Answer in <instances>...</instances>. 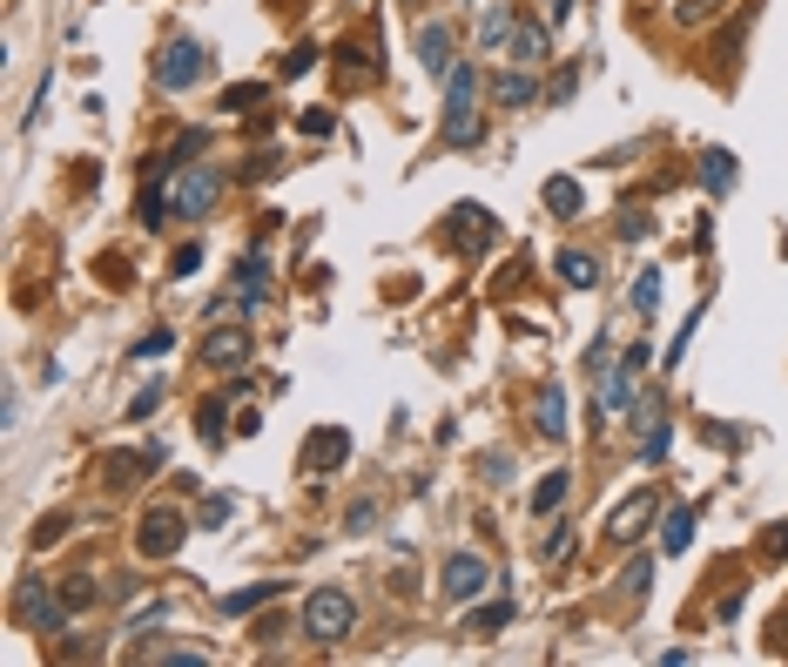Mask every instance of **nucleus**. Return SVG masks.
<instances>
[{"mask_svg": "<svg viewBox=\"0 0 788 667\" xmlns=\"http://www.w3.org/2000/svg\"><path fill=\"white\" fill-rule=\"evenodd\" d=\"M418 68L425 74H452V27L445 21H425L418 27Z\"/></svg>", "mask_w": 788, "mask_h": 667, "instance_id": "nucleus-11", "label": "nucleus"}, {"mask_svg": "<svg viewBox=\"0 0 788 667\" xmlns=\"http://www.w3.org/2000/svg\"><path fill=\"white\" fill-rule=\"evenodd\" d=\"M566 546H573V526H553L546 546H539V560H566Z\"/></svg>", "mask_w": 788, "mask_h": 667, "instance_id": "nucleus-36", "label": "nucleus"}, {"mask_svg": "<svg viewBox=\"0 0 788 667\" xmlns=\"http://www.w3.org/2000/svg\"><path fill=\"white\" fill-rule=\"evenodd\" d=\"M277 594H284V586H243V594H229V600H223V614H250V607H270Z\"/></svg>", "mask_w": 788, "mask_h": 667, "instance_id": "nucleus-24", "label": "nucleus"}, {"mask_svg": "<svg viewBox=\"0 0 788 667\" xmlns=\"http://www.w3.org/2000/svg\"><path fill=\"white\" fill-rule=\"evenodd\" d=\"M768 641H775V654H788V614H781V620L768 627Z\"/></svg>", "mask_w": 788, "mask_h": 667, "instance_id": "nucleus-40", "label": "nucleus"}, {"mask_svg": "<svg viewBox=\"0 0 788 667\" xmlns=\"http://www.w3.org/2000/svg\"><path fill=\"white\" fill-rule=\"evenodd\" d=\"M169 350H176V331H163V324H155V331L135 344V358H169Z\"/></svg>", "mask_w": 788, "mask_h": 667, "instance_id": "nucleus-33", "label": "nucleus"}, {"mask_svg": "<svg viewBox=\"0 0 788 667\" xmlns=\"http://www.w3.org/2000/svg\"><path fill=\"white\" fill-rule=\"evenodd\" d=\"M573 88H580V68H560V74H553V88H546V95H553V102H573Z\"/></svg>", "mask_w": 788, "mask_h": 667, "instance_id": "nucleus-38", "label": "nucleus"}, {"mask_svg": "<svg viewBox=\"0 0 788 667\" xmlns=\"http://www.w3.org/2000/svg\"><path fill=\"white\" fill-rule=\"evenodd\" d=\"M728 8V0H681V8H674V21H688V27H701V21H715Z\"/></svg>", "mask_w": 788, "mask_h": 667, "instance_id": "nucleus-30", "label": "nucleus"}, {"mask_svg": "<svg viewBox=\"0 0 788 667\" xmlns=\"http://www.w3.org/2000/svg\"><path fill=\"white\" fill-rule=\"evenodd\" d=\"M546 210H553L560 223H573V216L586 210V189H580L573 176H553V182H546Z\"/></svg>", "mask_w": 788, "mask_h": 667, "instance_id": "nucleus-17", "label": "nucleus"}, {"mask_svg": "<svg viewBox=\"0 0 788 667\" xmlns=\"http://www.w3.org/2000/svg\"><path fill=\"white\" fill-rule=\"evenodd\" d=\"M445 237H452V250H465V257H471V250H492V243H499V216H486V210L465 203V210L452 216Z\"/></svg>", "mask_w": 788, "mask_h": 667, "instance_id": "nucleus-9", "label": "nucleus"}, {"mask_svg": "<svg viewBox=\"0 0 788 667\" xmlns=\"http://www.w3.org/2000/svg\"><path fill=\"white\" fill-rule=\"evenodd\" d=\"M654 303H660V270H641V277H634V310L647 318Z\"/></svg>", "mask_w": 788, "mask_h": 667, "instance_id": "nucleus-31", "label": "nucleus"}, {"mask_svg": "<svg viewBox=\"0 0 788 667\" xmlns=\"http://www.w3.org/2000/svg\"><path fill=\"white\" fill-rule=\"evenodd\" d=\"M135 473H148L142 445H135V452H108V458H102V479H108V486H135Z\"/></svg>", "mask_w": 788, "mask_h": 667, "instance_id": "nucleus-19", "label": "nucleus"}, {"mask_svg": "<svg viewBox=\"0 0 788 667\" xmlns=\"http://www.w3.org/2000/svg\"><path fill=\"white\" fill-rule=\"evenodd\" d=\"M560 284H586V290H594V284H600V257H586V250H560Z\"/></svg>", "mask_w": 788, "mask_h": 667, "instance_id": "nucleus-20", "label": "nucleus"}, {"mask_svg": "<svg viewBox=\"0 0 788 667\" xmlns=\"http://www.w3.org/2000/svg\"><path fill=\"white\" fill-rule=\"evenodd\" d=\"M667 445H674L667 418H647V445H641V458H647V465H660V458H667Z\"/></svg>", "mask_w": 788, "mask_h": 667, "instance_id": "nucleus-28", "label": "nucleus"}, {"mask_svg": "<svg viewBox=\"0 0 788 667\" xmlns=\"http://www.w3.org/2000/svg\"><path fill=\"white\" fill-rule=\"evenodd\" d=\"M647 586H654V560H634V567L620 573V594L626 600H647Z\"/></svg>", "mask_w": 788, "mask_h": 667, "instance_id": "nucleus-25", "label": "nucleus"}, {"mask_svg": "<svg viewBox=\"0 0 788 667\" xmlns=\"http://www.w3.org/2000/svg\"><path fill=\"white\" fill-rule=\"evenodd\" d=\"M486 586H492V567H486L479 553H452L445 573H439V594H445L452 607H471V600L486 594Z\"/></svg>", "mask_w": 788, "mask_h": 667, "instance_id": "nucleus-4", "label": "nucleus"}, {"mask_svg": "<svg viewBox=\"0 0 788 667\" xmlns=\"http://www.w3.org/2000/svg\"><path fill=\"white\" fill-rule=\"evenodd\" d=\"M68 614H74V607H68L61 594H48V586H21V594H14V620L34 627V634H61Z\"/></svg>", "mask_w": 788, "mask_h": 667, "instance_id": "nucleus-6", "label": "nucleus"}, {"mask_svg": "<svg viewBox=\"0 0 788 667\" xmlns=\"http://www.w3.org/2000/svg\"><path fill=\"white\" fill-rule=\"evenodd\" d=\"M155 405H163V378H155V384H142L135 398H129V412H122V418H129V425H142V418H148Z\"/></svg>", "mask_w": 788, "mask_h": 667, "instance_id": "nucleus-29", "label": "nucleus"}, {"mask_svg": "<svg viewBox=\"0 0 788 667\" xmlns=\"http://www.w3.org/2000/svg\"><path fill=\"white\" fill-rule=\"evenodd\" d=\"M263 290H270V263L250 250L243 263H236V303H243V310H256V303H263Z\"/></svg>", "mask_w": 788, "mask_h": 667, "instance_id": "nucleus-15", "label": "nucleus"}, {"mask_svg": "<svg viewBox=\"0 0 788 667\" xmlns=\"http://www.w3.org/2000/svg\"><path fill=\"white\" fill-rule=\"evenodd\" d=\"M371 520H378V505H371V499H358V505H350V513H344V526H350V533H365Z\"/></svg>", "mask_w": 788, "mask_h": 667, "instance_id": "nucleus-39", "label": "nucleus"}, {"mask_svg": "<svg viewBox=\"0 0 788 667\" xmlns=\"http://www.w3.org/2000/svg\"><path fill=\"white\" fill-rule=\"evenodd\" d=\"M660 546H667V553H688V546H694V505H674V513L660 520Z\"/></svg>", "mask_w": 788, "mask_h": 667, "instance_id": "nucleus-18", "label": "nucleus"}, {"mask_svg": "<svg viewBox=\"0 0 788 667\" xmlns=\"http://www.w3.org/2000/svg\"><path fill=\"white\" fill-rule=\"evenodd\" d=\"M182 539H189V520L176 513V505H148L142 526H135V553L142 560H176Z\"/></svg>", "mask_w": 788, "mask_h": 667, "instance_id": "nucleus-3", "label": "nucleus"}, {"mask_svg": "<svg viewBox=\"0 0 788 667\" xmlns=\"http://www.w3.org/2000/svg\"><path fill=\"white\" fill-rule=\"evenodd\" d=\"M512 27H520V21H512L505 8H492V14L479 21V48H512Z\"/></svg>", "mask_w": 788, "mask_h": 667, "instance_id": "nucleus-23", "label": "nucleus"}, {"mask_svg": "<svg viewBox=\"0 0 788 667\" xmlns=\"http://www.w3.org/2000/svg\"><path fill=\"white\" fill-rule=\"evenodd\" d=\"M566 486H573V473H546V479L533 486V513H539V520L560 513V505H566Z\"/></svg>", "mask_w": 788, "mask_h": 667, "instance_id": "nucleus-21", "label": "nucleus"}, {"mask_svg": "<svg viewBox=\"0 0 788 667\" xmlns=\"http://www.w3.org/2000/svg\"><path fill=\"white\" fill-rule=\"evenodd\" d=\"M203 68H210V48L203 41H169L163 61H155V88H189V82H203Z\"/></svg>", "mask_w": 788, "mask_h": 667, "instance_id": "nucleus-5", "label": "nucleus"}, {"mask_svg": "<svg viewBox=\"0 0 788 667\" xmlns=\"http://www.w3.org/2000/svg\"><path fill=\"white\" fill-rule=\"evenodd\" d=\"M654 513H660V499H654V486H641V492H626L620 505H613V520H607V539L613 546H634L647 526H654Z\"/></svg>", "mask_w": 788, "mask_h": 667, "instance_id": "nucleus-7", "label": "nucleus"}, {"mask_svg": "<svg viewBox=\"0 0 788 667\" xmlns=\"http://www.w3.org/2000/svg\"><path fill=\"white\" fill-rule=\"evenodd\" d=\"M216 195H223V176H216V169H203V163H169V182H163V189H148L142 223H148V229H155V223H169V216L203 223V216L216 210Z\"/></svg>", "mask_w": 788, "mask_h": 667, "instance_id": "nucleus-1", "label": "nucleus"}, {"mask_svg": "<svg viewBox=\"0 0 788 667\" xmlns=\"http://www.w3.org/2000/svg\"><path fill=\"white\" fill-rule=\"evenodd\" d=\"M195 263H203V250H195V243H182V250L169 257V277H195Z\"/></svg>", "mask_w": 788, "mask_h": 667, "instance_id": "nucleus-37", "label": "nucleus"}, {"mask_svg": "<svg viewBox=\"0 0 788 667\" xmlns=\"http://www.w3.org/2000/svg\"><path fill=\"white\" fill-rule=\"evenodd\" d=\"M344 458H350V431H337V425L310 431V445H303V465H310V473H337Z\"/></svg>", "mask_w": 788, "mask_h": 667, "instance_id": "nucleus-10", "label": "nucleus"}, {"mask_svg": "<svg viewBox=\"0 0 788 667\" xmlns=\"http://www.w3.org/2000/svg\"><path fill=\"white\" fill-rule=\"evenodd\" d=\"M95 594H102V586H95L88 573H74V580H61V600H68L74 614H82V607H95Z\"/></svg>", "mask_w": 788, "mask_h": 667, "instance_id": "nucleus-27", "label": "nucleus"}, {"mask_svg": "<svg viewBox=\"0 0 788 667\" xmlns=\"http://www.w3.org/2000/svg\"><path fill=\"white\" fill-rule=\"evenodd\" d=\"M471 88H479V68L452 61V74H445V102H471Z\"/></svg>", "mask_w": 788, "mask_h": 667, "instance_id": "nucleus-26", "label": "nucleus"}, {"mask_svg": "<svg viewBox=\"0 0 788 667\" xmlns=\"http://www.w3.org/2000/svg\"><path fill=\"white\" fill-rule=\"evenodd\" d=\"M492 95H499L505 108H533V102H539V82H533V68H505L499 82H492Z\"/></svg>", "mask_w": 788, "mask_h": 667, "instance_id": "nucleus-16", "label": "nucleus"}, {"mask_svg": "<svg viewBox=\"0 0 788 667\" xmlns=\"http://www.w3.org/2000/svg\"><path fill=\"white\" fill-rule=\"evenodd\" d=\"M195 431H203L210 445H223V398H210L203 412H195Z\"/></svg>", "mask_w": 788, "mask_h": 667, "instance_id": "nucleus-32", "label": "nucleus"}, {"mask_svg": "<svg viewBox=\"0 0 788 667\" xmlns=\"http://www.w3.org/2000/svg\"><path fill=\"white\" fill-rule=\"evenodd\" d=\"M533 418H539V439H566V391L560 384H539Z\"/></svg>", "mask_w": 788, "mask_h": 667, "instance_id": "nucleus-14", "label": "nucleus"}, {"mask_svg": "<svg viewBox=\"0 0 788 667\" xmlns=\"http://www.w3.org/2000/svg\"><path fill=\"white\" fill-rule=\"evenodd\" d=\"M701 182L721 195V189L735 182V155H728V148H701Z\"/></svg>", "mask_w": 788, "mask_h": 667, "instance_id": "nucleus-22", "label": "nucleus"}, {"mask_svg": "<svg viewBox=\"0 0 788 667\" xmlns=\"http://www.w3.org/2000/svg\"><path fill=\"white\" fill-rule=\"evenodd\" d=\"M203 365H210V371H243V365H250V331H243V324L203 331Z\"/></svg>", "mask_w": 788, "mask_h": 667, "instance_id": "nucleus-8", "label": "nucleus"}, {"mask_svg": "<svg viewBox=\"0 0 788 667\" xmlns=\"http://www.w3.org/2000/svg\"><path fill=\"white\" fill-rule=\"evenodd\" d=\"M445 142L452 148H479L486 142V115L471 102H445Z\"/></svg>", "mask_w": 788, "mask_h": 667, "instance_id": "nucleus-12", "label": "nucleus"}, {"mask_svg": "<svg viewBox=\"0 0 788 667\" xmlns=\"http://www.w3.org/2000/svg\"><path fill=\"white\" fill-rule=\"evenodd\" d=\"M553 14H573V0H553Z\"/></svg>", "mask_w": 788, "mask_h": 667, "instance_id": "nucleus-41", "label": "nucleus"}, {"mask_svg": "<svg viewBox=\"0 0 788 667\" xmlns=\"http://www.w3.org/2000/svg\"><path fill=\"white\" fill-rule=\"evenodd\" d=\"M762 560H788V520H775V526H768V539H762Z\"/></svg>", "mask_w": 788, "mask_h": 667, "instance_id": "nucleus-35", "label": "nucleus"}, {"mask_svg": "<svg viewBox=\"0 0 788 667\" xmlns=\"http://www.w3.org/2000/svg\"><path fill=\"white\" fill-rule=\"evenodd\" d=\"M350 627H358V600H350L344 586H310V600H303V634L318 641V647H337V641H350Z\"/></svg>", "mask_w": 788, "mask_h": 667, "instance_id": "nucleus-2", "label": "nucleus"}, {"mask_svg": "<svg viewBox=\"0 0 788 667\" xmlns=\"http://www.w3.org/2000/svg\"><path fill=\"white\" fill-rule=\"evenodd\" d=\"M505 620H512V607H505V600H492L486 614H471V627H479V634H499V627H505Z\"/></svg>", "mask_w": 788, "mask_h": 667, "instance_id": "nucleus-34", "label": "nucleus"}, {"mask_svg": "<svg viewBox=\"0 0 788 667\" xmlns=\"http://www.w3.org/2000/svg\"><path fill=\"white\" fill-rule=\"evenodd\" d=\"M512 61H520V68H539L546 55H553V34H546L539 21H520V27H512V48H505Z\"/></svg>", "mask_w": 788, "mask_h": 667, "instance_id": "nucleus-13", "label": "nucleus"}]
</instances>
